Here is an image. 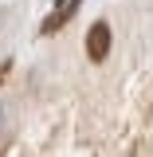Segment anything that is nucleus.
I'll return each mask as SVG.
<instances>
[{
  "label": "nucleus",
  "instance_id": "nucleus-1",
  "mask_svg": "<svg viewBox=\"0 0 153 157\" xmlns=\"http://www.w3.org/2000/svg\"><path fill=\"white\" fill-rule=\"evenodd\" d=\"M86 55L94 59V63H102V59L110 55V24H102V20H98L94 28L86 32Z\"/></svg>",
  "mask_w": 153,
  "mask_h": 157
},
{
  "label": "nucleus",
  "instance_id": "nucleus-2",
  "mask_svg": "<svg viewBox=\"0 0 153 157\" xmlns=\"http://www.w3.org/2000/svg\"><path fill=\"white\" fill-rule=\"evenodd\" d=\"M75 12H78V0H59V4H55V12H51L47 20H43V28H39V32H43V36H51V32H59V28H63L67 20L75 16Z\"/></svg>",
  "mask_w": 153,
  "mask_h": 157
}]
</instances>
